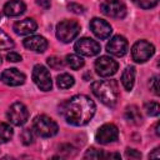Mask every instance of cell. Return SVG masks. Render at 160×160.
<instances>
[{
	"label": "cell",
	"instance_id": "f1b7e54d",
	"mask_svg": "<svg viewBox=\"0 0 160 160\" xmlns=\"http://www.w3.org/2000/svg\"><path fill=\"white\" fill-rule=\"evenodd\" d=\"M149 86H150V90H151L155 95H159V94H160V92H159V76H158V75H155L154 78L150 79Z\"/></svg>",
	"mask_w": 160,
	"mask_h": 160
},
{
	"label": "cell",
	"instance_id": "44dd1931",
	"mask_svg": "<svg viewBox=\"0 0 160 160\" xmlns=\"http://www.w3.org/2000/svg\"><path fill=\"white\" fill-rule=\"evenodd\" d=\"M74 82H75L74 78L70 74H66V72L60 74L56 78V85L60 89H69V88H71L74 85Z\"/></svg>",
	"mask_w": 160,
	"mask_h": 160
},
{
	"label": "cell",
	"instance_id": "9a60e30c",
	"mask_svg": "<svg viewBox=\"0 0 160 160\" xmlns=\"http://www.w3.org/2000/svg\"><path fill=\"white\" fill-rule=\"evenodd\" d=\"M22 44L26 49L36 51V52H44L48 48V40L44 36H40V35L29 36L22 41Z\"/></svg>",
	"mask_w": 160,
	"mask_h": 160
},
{
	"label": "cell",
	"instance_id": "5b68a950",
	"mask_svg": "<svg viewBox=\"0 0 160 160\" xmlns=\"http://www.w3.org/2000/svg\"><path fill=\"white\" fill-rule=\"evenodd\" d=\"M155 52V48L146 40L136 41L131 48V56L132 60L136 62H145L148 61Z\"/></svg>",
	"mask_w": 160,
	"mask_h": 160
},
{
	"label": "cell",
	"instance_id": "8fae6325",
	"mask_svg": "<svg viewBox=\"0 0 160 160\" xmlns=\"http://www.w3.org/2000/svg\"><path fill=\"white\" fill-rule=\"evenodd\" d=\"M119 136V130L114 124H104L102 126L99 128V130L95 134V139L99 144H110L118 140Z\"/></svg>",
	"mask_w": 160,
	"mask_h": 160
},
{
	"label": "cell",
	"instance_id": "d6986e66",
	"mask_svg": "<svg viewBox=\"0 0 160 160\" xmlns=\"http://www.w3.org/2000/svg\"><path fill=\"white\" fill-rule=\"evenodd\" d=\"M134 82H135V68L128 66L121 75V84L125 88V90L130 91L134 86Z\"/></svg>",
	"mask_w": 160,
	"mask_h": 160
},
{
	"label": "cell",
	"instance_id": "9c48e42d",
	"mask_svg": "<svg viewBox=\"0 0 160 160\" xmlns=\"http://www.w3.org/2000/svg\"><path fill=\"white\" fill-rule=\"evenodd\" d=\"M74 49L78 54L82 55V56H94L100 52L101 48L96 40H94L91 38H81L75 42Z\"/></svg>",
	"mask_w": 160,
	"mask_h": 160
},
{
	"label": "cell",
	"instance_id": "603a6c76",
	"mask_svg": "<svg viewBox=\"0 0 160 160\" xmlns=\"http://www.w3.org/2000/svg\"><path fill=\"white\" fill-rule=\"evenodd\" d=\"M11 48H14V41L6 32L0 29V50H8Z\"/></svg>",
	"mask_w": 160,
	"mask_h": 160
},
{
	"label": "cell",
	"instance_id": "ba28073f",
	"mask_svg": "<svg viewBox=\"0 0 160 160\" xmlns=\"http://www.w3.org/2000/svg\"><path fill=\"white\" fill-rule=\"evenodd\" d=\"M100 10L104 15L115 19H122L126 15V6L120 0H106L101 2Z\"/></svg>",
	"mask_w": 160,
	"mask_h": 160
},
{
	"label": "cell",
	"instance_id": "e0dca14e",
	"mask_svg": "<svg viewBox=\"0 0 160 160\" xmlns=\"http://www.w3.org/2000/svg\"><path fill=\"white\" fill-rule=\"evenodd\" d=\"M25 4L21 0H10L4 5V14L6 16H19L25 12Z\"/></svg>",
	"mask_w": 160,
	"mask_h": 160
},
{
	"label": "cell",
	"instance_id": "8d00e7d4",
	"mask_svg": "<svg viewBox=\"0 0 160 160\" xmlns=\"http://www.w3.org/2000/svg\"><path fill=\"white\" fill-rule=\"evenodd\" d=\"M1 61H2V59H1V56H0V64H1Z\"/></svg>",
	"mask_w": 160,
	"mask_h": 160
},
{
	"label": "cell",
	"instance_id": "6da1fadb",
	"mask_svg": "<svg viewBox=\"0 0 160 160\" xmlns=\"http://www.w3.org/2000/svg\"><path fill=\"white\" fill-rule=\"evenodd\" d=\"M95 104L86 95H74L61 106L65 120L74 126L86 125L95 114Z\"/></svg>",
	"mask_w": 160,
	"mask_h": 160
},
{
	"label": "cell",
	"instance_id": "7a4b0ae2",
	"mask_svg": "<svg viewBox=\"0 0 160 160\" xmlns=\"http://www.w3.org/2000/svg\"><path fill=\"white\" fill-rule=\"evenodd\" d=\"M92 94L106 106H115L119 96L118 84L114 80H98L91 84Z\"/></svg>",
	"mask_w": 160,
	"mask_h": 160
},
{
	"label": "cell",
	"instance_id": "52a82bcc",
	"mask_svg": "<svg viewBox=\"0 0 160 160\" xmlns=\"http://www.w3.org/2000/svg\"><path fill=\"white\" fill-rule=\"evenodd\" d=\"M6 116L9 119V121L16 126H20V125H24L28 119H29V111L26 109V106L22 104V102H14L8 112H6Z\"/></svg>",
	"mask_w": 160,
	"mask_h": 160
},
{
	"label": "cell",
	"instance_id": "30bf717a",
	"mask_svg": "<svg viewBox=\"0 0 160 160\" xmlns=\"http://www.w3.org/2000/svg\"><path fill=\"white\" fill-rule=\"evenodd\" d=\"M118 62L110 58V56H100L99 59H96L95 61V70H96V74L102 76V78H108V76H111L114 75L116 71H118Z\"/></svg>",
	"mask_w": 160,
	"mask_h": 160
},
{
	"label": "cell",
	"instance_id": "7c38bea8",
	"mask_svg": "<svg viewBox=\"0 0 160 160\" xmlns=\"http://www.w3.org/2000/svg\"><path fill=\"white\" fill-rule=\"evenodd\" d=\"M106 51L114 56H124L128 51V40L121 35L112 36L106 44Z\"/></svg>",
	"mask_w": 160,
	"mask_h": 160
},
{
	"label": "cell",
	"instance_id": "1f68e13d",
	"mask_svg": "<svg viewBox=\"0 0 160 160\" xmlns=\"http://www.w3.org/2000/svg\"><path fill=\"white\" fill-rule=\"evenodd\" d=\"M125 155H126L128 158H132V159H140V158H141V154H140L138 150L130 149V148H128V149L125 150Z\"/></svg>",
	"mask_w": 160,
	"mask_h": 160
},
{
	"label": "cell",
	"instance_id": "d4e9b609",
	"mask_svg": "<svg viewBox=\"0 0 160 160\" xmlns=\"http://www.w3.org/2000/svg\"><path fill=\"white\" fill-rule=\"evenodd\" d=\"M132 2L141 9H151L158 5L159 0H132Z\"/></svg>",
	"mask_w": 160,
	"mask_h": 160
},
{
	"label": "cell",
	"instance_id": "cb8c5ba5",
	"mask_svg": "<svg viewBox=\"0 0 160 160\" xmlns=\"http://www.w3.org/2000/svg\"><path fill=\"white\" fill-rule=\"evenodd\" d=\"M144 110L150 116H158L160 112V105L156 101H150L144 105Z\"/></svg>",
	"mask_w": 160,
	"mask_h": 160
},
{
	"label": "cell",
	"instance_id": "83f0119b",
	"mask_svg": "<svg viewBox=\"0 0 160 160\" xmlns=\"http://www.w3.org/2000/svg\"><path fill=\"white\" fill-rule=\"evenodd\" d=\"M102 156H104V154L100 150H96L95 148H90L89 150H86V152L84 155L85 159H100Z\"/></svg>",
	"mask_w": 160,
	"mask_h": 160
},
{
	"label": "cell",
	"instance_id": "ac0fdd59",
	"mask_svg": "<svg viewBox=\"0 0 160 160\" xmlns=\"http://www.w3.org/2000/svg\"><path fill=\"white\" fill-rule=\"evenodd\" d=\"M124 116L125 119L128 120V122L132 124V125H140L141 121H142V116L140 114V110L138 106L135 105H130L125 109V112H124Z\"/></svg>",
	"mask_w": 160,
	"mask_h": 160
},
{
	"label": "cell",
	"instance_id": "5bb4252c",
	"mask_svg": "<svg viewBox=\"0 0 160 160\" xmlns=\"http://www.w3.org/2000/svg\"><path fill=\"white\" fill-rule=\"evenodd\" d=\"M0 80L5 85H9V86H19L25 82V75L21 71H19L18 69L11 68V69H6L1 72Z\"/></svg>",
	"mask_w": 160,
	"mask_h": 160
},
{
	"label": "cell",
	"instance_id": "3957f363",
	"mask_svg": "<svg viewBox=\"0 0 160 160\" xmlns=\"http://www.w3.org/2000/svg\"><path fill=\"white\" fill-rule=\"evenodd\" d=\"M32 130L41 138H51L58 134V124L46 115H38L32 120Z\"/></svg>",
	"mask_w": 160,
	"mask_h": 160
},
{
	"label": "cell",
	"instance_id": "d6a6232c",
	"mask_svg": "<svg viewBox=\"0 0 160 160\" xmlns=\"http://www.w3.org/2000/svg\"><path fill=\"white\" fill-rule=\"evenodd\" d=\"M36 4H38L39 6H41L42 9H49V8L51 6L50 0H36Z\"/></svg>",
	"mask_w": 160,
	"mask_h": 160
},
{
	"label": "cell",
	"instance_id": "836d02e7",
	"mask_svg": "<svg viewBox=\"0 0 160 160\" xmlns=\"http://www.w3.org/2000/svg\"><path fill=\"white\" fill-rule=\"evenodd\" d=\"M159 151H160V150H159V148H155V149H154V151L149 154V158H156V159H158V158H160Z\"/></svg>",
	"mask_w": 160,
	"mask_h": 160
},
{
	"label": "cell",
	"instance_id": "f546056e",
	"mask_svg": "<svg viewBox=\"0 0 160 160\" xmlns=\"http://www.w3.org/2000/svg\"><path fill=\"white\" fill-rule=\"evenodd\" d=\"M68 9H69V11L75 12V14H82L85 11V8L82 5H80V4H76V2L68 4Z\"/></svg>",
	"mask_w": 160,
	"mask_h": 160
},
{
	"label": "cell",
	"instance_id": "e575fe53",
	"mask_svg": "<svg viewBox=\"0 0 160 160\" xmlns=\"http://www.w3.org/2000/svg\"><path fill=\"white\" fill-rule=\"evenodd\" d=\"M108 158H115V159H120V155L119 154H109V155H106Z\"/></svg>",
	"mask_w": 160,
	"mask_h": 160
},
{
	"label": "cell",
	"instance_id": "ffe728a7",
	"mask_svg": "<svg viewBox=\"0 0 160 160\" xmlns=\"http://www.w3.org/2000/svg\"><path fill=\"white\" fill-rule=\"evenodd\" d=\"M65 62L72 70H78V69H80V68L84 66V59L80 55H76V54H69V55H66Z\"/></svg>",
	"mask_w": 160,
	"mask_h": 160
},
{
	"label": "cell",
	"instance_id": "4fadbf2b",
	"mask_svg": "<svg viewBox=\"0 0 160 160\" xmlns=\"http://www.w3.org/2000/svg\"><path fill=\"white\" fill-rule=\"evenodd\" d=\"M90 29L92 31V34L104 40V39H108L110 38L111 32H112V29L110 26V24L102 19H99V18H94L91 21H90Z\"/></svg>",
	"mask_w": 160,
	"mask_h": 160
},
{
	"label": "cell",
	"instance_id": "2e32d148",
	"mask_svg": "<svg viewBox=\"0 0 160 160\" xmlns=\"http://www.w3.org/2000/svg\"><path fill=\"white\" fill-rule=\"evenodd\" d=\"M12 29H14L15 34H18V35H29V34H32L38 29V24L35 22L34 19L26 18L24 20L15 22Z\"/></svg>",
	"mask_w": 160,
	"mask_h": 160
},
{
	"label": "cell",
	"instance_id": "484cf974",
	"mask_svg": "<svg viewBox=\"0 0 160 160\" xmlns=\"http://www.w3.org/2000/svg\"><path fill=\"white\" fill-rule=\"evenodd\" d=\"M46 61H48V65L51 69H60V68H62L65 65V61L62 59L58 58V56H50V58H48Z\"/></svg>",
	"mask_w": 160,
	"mask_h": 160
},
{
	"label": "cell",
	"instance_id": "277c9868",
	"mask_svg": "<svg viewBox=\"0 0 160 160\" xmlns=\"http://www.w3.org/2000/svg\"><path fill=\"white\" fill-rule=\"evenodd\" d=\"M80 32V25L75 20H62L56 25V38L62 42L72 41Z\"/></svg>",
	"mask_w": 160,
	"mask_h": 160
},
{
	"label": "cell",
	"instance_id": "7402d4cb",
	"mask_svg": "<svg viewBox=\"0 0 160 160\" xmlns=\"http://www.w3.org/2000/svg\"><path fill=\"white\" fill-rule=\"evenodd\" d=\"M12 128L6 124V122H1L0 124V144H5L8 142L11 138H12Z\"/></svg>",
	"mask_w": 160,
	"mask_h": 160
},
{
	"label": "cell",
	"instance_id": "4dcf8cb0",
	"mask_svg": "<svg viewBox=\"0 0 160 160\" xmlns=\"http://www.w3.org/2000/svg\"><path fill=\"white\" fill-rule=\"evenodd\" d=\"M6 59L8 61H11V62H18V61H21V55L15 52V51H10L8 55H6Z\"/></svg>",
	"mask_w": 160,
	"mask_h": 160
},
{
	"label": "cell",
	"instance_id": "8992f818",
	"mask_svg": "<svg viewBox=\"0 0 160 160\" xmlns=\"http://www.w3.org/2000/svg\"><path fill=\"white\" fill-rule=\"evenodd\" d=\"M32 80L40 90H42V91L51 90V86H52L51 76H50L49 70L45 66H42L40 64L34 66V69H32Z\"/></svg>",
	"mask_w": 160,
	"mask_h": 160
},
{
	"label": "cell",
	"instance_id": "74e56055",
	"mask_svg": "<svg viewBox=\"0 0 160 160\" xmlns=\"http://www.w3.org/2000/svg\"><path fill=\"white\" fill-rule=\"evenodd\" d=\"M0 19H1V12H0Z\"/></svg>",
	"mask_w": 160,
	"mask_h": 160
},
{
	"label": "cell",
	"instance_id": "4316f807",
	"mask_svg": "<svg viewBox=\"0 0 160 160\" xmlns=\"http://www.w3.org/2000/svg\"><path fill=\"white\" fill-rule=\"evenodd\" d=\"M34 140V134L31 129H24L21 132V141L24 145H30Z\"/></svg>",
	"mask_w": 160,
	"mask_h": 160
},
{
	"label": "cell",
	"instance_id": "d590c367",
	"mask_svg": "<svg viewBox=\"0 0 160 160\" xmlns=\"http://www.w3.org/2000/svg\"><path fill=\"white\" fill-rule=\"evenodd\" d=\"M155 132H156V135H160V130H159V122L156 124V126H155Z\"/></svg>",
	"mask_w": 160,
	"mask_h": 160
}]
</instances>
